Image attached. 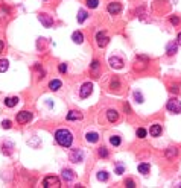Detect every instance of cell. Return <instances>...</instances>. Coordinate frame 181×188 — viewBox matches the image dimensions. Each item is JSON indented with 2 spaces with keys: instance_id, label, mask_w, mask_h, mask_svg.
<instances>
[{
  "instance_id": "1",
  "label": "cell",
  "mask_w": 181,
  "mask_h": 188,
  "mask_svg": "<svg viewBox=\"0 0 181 188\" xmlns=\"http://www.w3.org/2000/svg\"><path fill=\"white\" fill-rule=\"evenodd\" d=\"M55 141L61 147L68 149L72 146V143H73V135H72V132L68 129H58L55 132Z\"/></svg>"
},
{
  "instance_id": "2",
  "label": "cell",
  "mask_w": 181,
  "mask_h": 188,
  "mask_svg": "<svg viewBox=\"0 0 181 188\" xmlns=\"http://www.w3.org/2000/svg\"><path fill=\"white\" fill-rule=\"evenodd\" d=\"M43 187L44 188H59L61 187V182L57 176H47L43 181Z\"/></svg>"
},
{
  "instance_id": "3",
  "label": "cell",
  "mask_w": 181,
  "mask_h": 188,
  "mask_svg": "<svg viewBox=\"0 0 181 188\" xmlns=\"http://www.w3.org/2000/svg\"><path fill=\"white\" fill-rule=\"evenodd\" d=\"M166 108L169 109L170 112H173V114H181V102L178 99H169Z\"/></svg>"
},
{
  "instance_id": "4",
  "label": "cell",
  "mask_w": 181,
  "mask_h": 188,
  "mask_svg": "<svg viewBox=\"0 0 181 188\" xmlns=\"http://www.w3.org/2000/svg\"><path fill=\"white\" fill-rule=\"evenodd\" d=\"M110 43V38L107 36V32L105 31H101V32H98L96 34V44H98V47H105L107 44Z\"/></svg>"
},
{
  "instance_id": "5",
  "label": "cell",
  "mask_w": 181,
  "mask_h": 188,
  "mask_svg": "<svg viewBox=\"0 0 181 188\" xmlns=\"http://www.w3.org/2000/svg\"><path fill=\"white\" fill-rule=\"evenodd\" d=\"M91 93H93V83L85 82L82 87H81V90H79V97H81V99H87Z\"/></svg>"
},
{
  "instance_id": "6",
  "label": "cell",
  "mask_w": 181,
  "mask_h": 188,
  "mask_svg": "<svg viewBox=\"0 0 181 188\" xmlns=\"http://www.w3.org/2000/svg\"><path fill=\"white\" fill-rule=\"evenodd\" d=\"M31 118H32V112H29V111H22V112L17 114V123H20V125L29 123Z\"/></svg>"
},
{
  "instance_id": "7",
  "label": "cell",
  "mask_w": 181,
  "mask_h": 188,
  "mask_svg": "<svg viewBox=\"0 0 181 188\" xmlns=\"http://www.w3.org/2000/svg\"><path fill=\"white\" fill-rule=\"evenodd\" d=\"M38 20L41 21V24H43L44 27H52V26H53V18H52L50 15H47V14H40V15H38Z\"/></svg>"
},
{
  "instance_id": "8",
  "label": "cell",
  "mask_w": 181,
  "mask_h": 188,
  "mask_svg": "<svg viewBox=\"0 0 181 188\" xmlns=\"http://www.w3.org/2000/svg\"><path fill=\"white\" fill-rule=\"evenodd\" d=\"M110 67L116 68V70H120V68H123V61L117 56H113V58H110Z\"/></svg>"
},
{
  "instance_id": "9",
  "label": "cell",
  "mask_w": 181,
  "mask_h": 188,
  "mask_svg": "<svg viewBox=\"0 0 181 188\" xmlns=\"http://www.w3.org/2000/svg\"><path fill=\"white\" fill-rule=\"evenodd\" d=\"M108 12L111 14V15H116V14H119V12L122 11V6H120V3H117V2H113V3H108Z\"/></svg>"
},
{
  "instance_id": "10",
  "label": "cell",
  "mask_w": 181,
  "mask_h": 188,
  "mask_svg": "<svg viewBox=\"0 0 181 188\" xmlns=\"http://www.w3.org/2000/svg\"><path fill=\"white\" fill-rule=\"evenodd\" d=\"M82 159H84V153L81 150H73L70 153V161L72 162H81Z\"/></svg>"
},
{
  "instance_id": "11",
  "label": "cell",
  "mask_w": 181,
  "mask_h": 188,
  "mask_svg": "<svg viewBox=\"0 0 181 188\" xmlns=\"http://www.w3.org/2000/svg\"><path fill=\"white\" fill-rule=\"evenodd\" d=\"M161 132H163V128H161V125H152L151 126V129H149V134H151V137H160L161 135Z\"/></svg>"
},
{
  "instance_id": "12",
  "label": "cell",
  "mask_w": 181,
  "mask_h": 188,
  "mask_svg": "<svg viewBox=\"0 0 181 188\" xmlns=\"http://www.w3.org/2000/svg\"><path fill=\"white\" fill-rule=\"evenodd\" d=\"M107 117H108V121L110 123H116L119 120V112L116 109H108L107 111Z\"/></svg>"
},
{
  "instance_id": "13",
  "label": "cell",
  "mask_w": 181,
  "mask_h": 188,
  "mask_svg": "<svg viewBox=\"0 0 181 188\" xmlns=\"http://www.w3.org/2000/svg\"><path fill=\"white\" fill-rule=\"evenodd\" d=\"M177 49H178V43L170 41L169 44L166 46V52H168V55H169V56H172V55H175V53H177Z\"/></svg>"
},
{
  "instance_id": "14",
  "label": "cell",
  "mask_w": 181,
  "mask_h": 188,
  "mask_svg": "<svg viewBox=\"0 0 181 188\" xmlns=\"http://www.w3.org/2000/svg\"><path fill=\"white\" fill-rule=\"evenodd\" d=\"M85 140L88 141V143H98L99 141V134L98 132H87L85 134Z\"/></svg>"
},
{
  "instance_id": "15",
  "label": "cell",
  "mask_w": 181,
  "mask_h": 188,
  "mask_svg": "<svg viewBox=\"0 0 181 188\" xmlns=\"http://www.w3.org/2000/svg\"><path fill=\"white\" fill-rule=\"evenodd\" d=\"M82 118V114L78 112V111H70L67 114V120L68 121H73V120H81Z\"/></svg>"
},
{
  "instance_id": "16",
  "label": "cell",
  "mask_w": 181,
  "mask_h": 188,
  "mask_svg": "<svg viewBox=\"0 0 181 188\" xmlns=\"http://www.w3.org/2000/svg\"><path fill=\"white\" fill-rule=\"evenodd\" d=\"M72 40H73V43H76V44H81L82 41H84V35H82V32H73L72 34Z\"/></svg>"
},
{
  "instance_id": "17",
  "label": "cell",
  "mask_w": 181,
  "mask_h": 188,
  "mask_svg": "<svg viewBox=\"0 0 181 188\" xmlns=\"http://www.w3.org/2000/svg\"><path fill=\"white\" fill-rule=\"evenodd\" d=\"M17 103H18V97H6L5 99V105L8 108H14Z\"/></svg>"
},
{
  "instance_id": "18",
  "label": "cell",
  "mask_w": 181,
  "mask_h": 188,
  "mask_svg": "<svg viewBox=\"0 0 181 188\" xmlns=\"http://www.w3.org/2000/svg\"><path fill=\"white\" fill-rule=\"evenodd\" d=\"M87 17H88L87 11H84V9H79V11H78V17H76V20H78V23H84V21L87 20Z\"/></svg>"
},
{
  "instance_id": "19",
  "label": "cell",
  "mask_w": 181,
  "mask_h": 188,
  "mask_svg": "<svg viewBox=\"0 0 181 188\" xmlns=\"http://www.w3.org/2000/svg\"><path fill=\"white\" fill-rule=\"evenodd\" d=\"M61 81H58V79H53V81H50V83H49V88L52 90V91H58L59 88H61Z\"/></svg>"
},
{
  "instance_id": "20",
  "label": "cell",
  "mask_w": 181,
  "mask_h": 188,
  "mask_svg": "<svg viewBox=\"0 0 181 188\" xmlns=\"http://www.w3.org/2000/svg\"><path fill=\"white\" fill-rule=\"evenodd\" d=\"M63 177H64L66 181H73V179H75V173H73L72 170H68V168H64V170H63Z\"/></svg>"
},
{
  "instance_id": "21",
  "label": "cell",
  "mask_w": 181,
  "mask_h": 188,
  "mask_svg": "<svg viewBox=\"0 0 181 188\" xmlns=\"http://www.w3.org/2000/svg\"><path fill=\"white\" fill-rule=\"evenodd\" d=\"M149 164H146V162H143V164H138V167H137V170H138V173H142V175H148L149 173Z\"/></svg>"
},
{
  "instance_id": "22",
  "label": "cell",
  "mask_w": 181,
  "mask_h": 188,
  "mask_svg": "<svg viewBox=\"0 0 181 188\" xmlns=\"http://www.w3.org/2000/svg\"><path fill=\"white\" fill-rule=\"evenodd\" d=\"M177 153H178V150H177L175 147H169V149L166 150V158H168V159H172L173 156H177Z\"/></svg>"
},
{
  "instance_id": "23",
  "label": "cell",
  "mask_w": 181,
  "mask_h": 188,
  "mask_svg": "<svg viewBox=\"0 0 181 188\" xmlns=\"http://www.w3.org/2000/svg\"><path fill=\"white\" fill-rule=\"evenodd\" d=\"M9 67V62L6 59H0V73H5Z\"/></svg>"
},
{
  "instance_id": "24",
  "label": "cell",
  "mask_w": 181,
  "mask_h": 188,
  "mask_svg": "<svg viewBox=\"0 0 181 188\" xmlns=\"http://www.w3.org/2000/svg\"><path fill=\"white\" fill-rule=\"evenodd\" d=\"M110 143L113 144V146H120V143H122V140H120V137H117V135H113L111 138H110Z\"/></svg>"
},
{
  "instance_id": "25",
  "label": "cell",
  "mask_w": 181,
  "mask_h": 188,
  "mask_svg": "<svg viewBox=\"0 0 181 188\" xmlns=\"http://www.w3.org/2000/svg\"><path fill=\"white\" fill-rule=\"evenodd\" d=\"M85 3H87V6H88L90 9H94V8H98L99 0H85Z\"/></svg>"
},
{
  "instance_id": "26",
  "label": "cell",
  "mask_w": 181,
  "mask_h": 188,
  "mask_svg": "<svg viewBox=\"0 0 181 188\" xmlns=\"http://www.w3.org/2000/svg\"><path fill=\"white\" fill-rule=\"evenodd\" d=\"M146 129H143V128H138V129H137V132H136V135L137 137H138V138H145V137H146Z\"/></svg>"
},
{
  "instance_id": "27",
  "label": "cell",
  "mask_w": 181,
  "mask_h": 188,
  "mask_svg": "<svg viewBox=\"0 0 181 188\" xmlns=\"http://www.w3.org/2000/svg\"><path fill=\"white\" fill-rule=\"evenodd\" d=\"M98 179H99V181H107V179H108V173L103 172V170L99 172V173H98Z\"/></svg>"
},
{
  "instance_id": "28",
  "label": "cell",
  "mask_w": 181,
  "mask_h": 188,
  "mask_svg": "<svg viewBox=\"0 0 181 188\" xmlns=\"http://www.w3.org/2000/svg\"><path fill=\"white\" fill-rule=\"evenodd\" d=\"M134 99H136V102H138V103L143 102V96H142V93H138V91H134Z\"/></svg>"
},
{
  "instance_id": "29",
  "label": "cell",
  "mask_w": 181,
  "mask_h": 188,
  "mask_svg": "<svg viewBox=\"0 0 181 188\" xmlns=\"http://www.w3.org/2000/svg\"><path fill=\"white\" fill-rule=\"evenodd\" d=\"M11 121H9V120H3V121H2V128H3V129H11Z\"/></svg>"
},
{
  "instance_id": "30",
  "label": "cell",
  "mask_w": 181,
  "mask_h": 188,
  "mask_svg": "<svg viewBox=\"0 0 181 188\" xmlns=\"http://www.w3.org/2000/svg\"><path fill=\"white\" fill-rule=\"evenodd\" d=\"M99 156H102V158H108V150H107L105 147H101V149H99Z\"/></svg>"
},
{
  "instance_id": "31",
  "label": "cell",
  "mask_w": 181,
  "mask_h": 188,
  "mask_svg": "<svg viewBox=\"0 0 181 188\" xmlns=\"http://www.w3.org/2000/svg\"><path fill=\"white\" fill-rule=\"evenodd\" d=\"M125 185L128 188H134L136 187V184H134V181L133 179H128V181H125Z\"/></svg>"
},
{
  "instance_id": "32",
  "label": "cell",
  "mask_w": 181,
  "mask_h": 188,
  "mask_svg": "<svg viewBox=\"0 0 181 188\" xmlns=\"http://www.w3.org/2000/svg\"><path fill=\"white\" fill-rule=\"evenodd\" d=\"M170 23L173 24V26H177V24H180V18L177 15H173V17H170Z\"/></svg>"
},
{
  "instance_id": "33",
  "label": "cell",
  "mask_w": 181,
  "mask_h": 188,
  "mask_svg": "<svg viewBox=\"0 0 181 188\" xmlns=\"http://www.w3.org/2000/svg\"><path fill=\"white\" fill-rule=\"evenodd\" d=\"M91 70L93 71L99 70V61H93V64H91Z\"/></svg>"
},
{
  "instance_id": "34",
  "label": "cell",
  "mask_w": 181,
  "mask_h": 188,
  "mask_svg": "<svg viewBox=\"0 0 181 188\" xmlns=\"http://www.w3.org/2000/svg\"><path fill=\"white\" fill-rule=\"evenodd\" d=\"M58 70L61 71V73H66V71H67V65H66V64H59Z\"/></svg>"
},
{
  "instance_id": "35",
  "label": "cell",
  "mask_w": 181,
  "mask_h": 188,
  "mask_svg": "<svg viewBox=\"0 0 181 188\" xmlns=\"http://www.w3.org/2000/svg\"><path fill=\"white\" fill-rule=\"evenodd\" d=\"M111 88H116V90H119V79H114L113 82H111Z\"/></svg>"
},
{
  "instance_id": "36",
  "label": "cell",
  "mask_w": 181,
  "mask_h": 188,
  "mask_svg": "<svg viewBox=\"0 0 181 188\" xmlns=\"http://www.w3.org/2000/svg\"><path fill=\"white\" fill-rule=\"evenodd\" d=\"M116 173H117V175H122V173H123V167H122V165H119V167L116 168Z\"/></svg>"
},
{
  "instance_id": "37",
  "label": "cell",
  "mask_w": 181,
  "mask_h": 188,
  "mask_svg": "<svg viewBox=\"0 0 181 188\" xmlns=\"http://www.w3.org/2000/svg\"><path fill=\"white\" fill-rule=\"evenodd\" d=\"M177 43H178V44H181V32L178 34V36H177Z\"/></svg>"
},
{
  "instance_id": "38",
  "label": "cell",
  "mask_w": 181,
  "mask_h": 188,
  "mask_svg": "<svg viewBox=\"0 0 181 188\" xmlns=\"http://www.w3.org/2000/svg\"><path fill=\"white\" fill-rule=\"evenodd\" d=\"M123 108H125V111H126V112H129V111H131V109H129V105H126V103L123 105Z\"/></svg>"
},
{
  "instance_id": "39",
  "label": "cell",
  "mask_w": 181,
  "mask_h": 188,
  "mask_svg": "<svg viewBox=\"0 0 181 188\" xmlns=\"http://www.w3.org/2000/svg\"><path fill=\"white\" fill-rule=\"evenodd\" d=\"M3 47H5V44H3V41H2V40H0V52H2V50H3Z\"/></svg>"
}]
</instances>
